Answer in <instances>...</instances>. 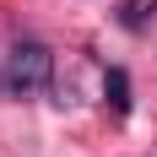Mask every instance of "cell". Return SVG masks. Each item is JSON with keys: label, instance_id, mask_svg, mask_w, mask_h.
Masks as SVG:
<instances>
[{"label": "cell", "instance_id": "1", "mask_svg": "<svg viewBox=\"0 0 157 157\" xmlns=\"http://www.w3.org/2000/svg\"><path fill=\"white\" fill-rule=\"evenodd\" d=\"M49 76H54V54H49L44 44H16L11 60H6V87L11 92H38V87H49Z\"/></svg>", "mask_w": 157, "mask_h": 157}, {"label": "cell", "instance_id": "3", "mask_svg": "<svg viewBox=\"0 0 157 157\" xmlns=\"http://www.w3.org/2000/svg\"><path fill=\"white\" fill-rule=\"evenodd\" d=\"M157 16V0H125L119 6V27H130V33H141L146 22Z\"/></svg>", "mask_w": 157, "mask_h": 157}, {"label": "cell", "instance_id": "2", "mask_svg": "<svg viewBox=\"0 0 157 157\" xmlns=\"http://www.w3.org/2000/svg\"><path fill=\"white\" fill-rule=\"evenodd\" d=\"M103 92H109V109H114V114H130V76L119 71V65L103 76Z\"/></svg>", "mask_w": 157, "mask_h": 157}]
</instances>
